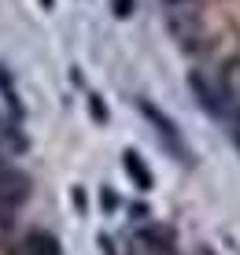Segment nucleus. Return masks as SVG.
Instances as JSON below:
<instances>
[{
	"instance_id": "423d86ee",
	"label": "nucleus",
	"mask_w": 240,
	"mask_h": 255,
	"mask_svg": "<svg viewBox=\"0 0 240 255\" xmlns=\"http://www.w3.org/2000/svg\"><path fill=\"white\" fill-rule=\"evenodd\" d=\"M15 255H63V252H59V241H56L52 233L33 230V233H26L22 241H19Z\"/></svg>"
},
{
	"instance_id": "7ed1b4c3",
	"label": "nucleus",
	"mask_w": 240,
	"mask_h": 255,
	"mask_svg": "<svg viewBox=\"0 0 240 255\" xmlns=\"http://www.w3.org/2000/svg\"><path fill=\"white\" fill-rule=\"evenodd\" d=\"M218 82H222V96H226V122L237 129L240 126V56L222 63Z\"/></svg>"
},
{
	"instance_id": "f03ea898",
	"label": "nucleus",
	"mask_w": 240,
	"mask_h": 255,
	"mask_svg": "<svg viewBox=\"0 0 240 255\" xmlns=\"http://www.w3.org/2000/svg\"><path fill=\"white\" fill-rule=\"evenodd\" d=\"M189 85H192V93H196L200 108L207 111V115H215V119L226 122V96H222V82H218V74H207V70H192V74H189Z\"/></svg>"
},
{
	"instance_id": "6e6552de",
	"label": "nucleus",
	"mask_w": 240,
	"mask_h": 255,
	"mask_svg": "<svg viewBox=\"0 0 240 255\" xmlns=\"http://www.w3.org/2000/svg\"><path fill=\"white\" fill-rule=\"evenodd\" d=\"M115 15H119V19H129V15H133V0H115Z\"/></svg>"
},
{
	"instance_id": "20e7f679",
	"label": "nucleus",
	"mask_w": 240,
	"mask_h": 255,
	"mask_svg": "<svg viewBox=\"0 0 240 255\" xmlns=\"http://www.w3.org/2000/svg\"><path fill=\"white\" fill-rule=\"evenodd\" d=\"M140 111H144V119H148V122L155 126V133L163 137V144L170 148L174 155H181V163H189L192 155H189V148H185V140H181V133H177V126H174V122L166 119L163 111L155 108V104H148V100H140Z\"/></svg>"
},
{
	"instance_id": "f257e3e1",
	"label": "nucleus",
	"mask_w": 240,
	"mask_h": 255,
	"mask_svg": "<svg viewBox=\"0 0 240 255\" xmlns=\"http://www.w3.org/2000/svg\"><path fill=\"white\" fill-rule=\"evenodd\" d=\"M166 30L185 52H196L207 45V26H203L200 0H166Z\"/></svg>"
},
{
	"instance_id": "39448f33",
	"label": "nucleus",
	"mask_w": 240,
	"mask_h": 255,
	"mask_svg": "<svg viewBox=\"0 0 240 255\" xmlns=\"http://www.w3.org/2000/svg\"><path fill=\"white\" fill-rule=\"evenodd\" d=\"M30 196V178L22 170H15L11 163L0 159V204L4 207H19Z\"/></svg>"
},
{
	"instance_id": "0eeeda50",
	"label": "nucleus",
	"mask_w": 240,
	"mask_h": 255,
	"mask_svg": "<svg viewBox=\"0 0 240 255\" xmlns=\"http://www.w3.org/2000/svg\"><path fill=\"white\" fill-rule=\"evenodd\" d=\"M122 166H126V174H129L133 181H137L140 189H152V170L140 163V155H137V152H126V155H122Z\"/></svg>"
}]
</instances>
